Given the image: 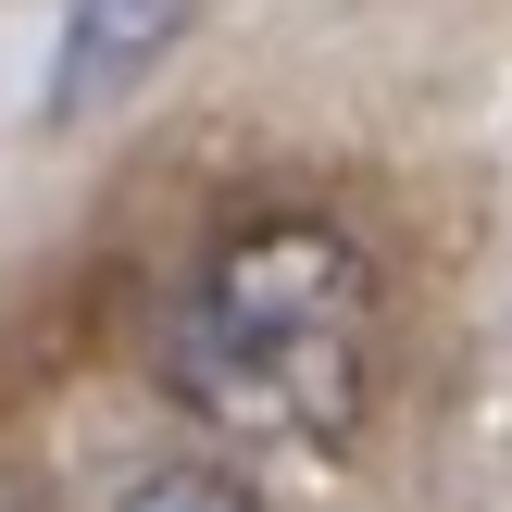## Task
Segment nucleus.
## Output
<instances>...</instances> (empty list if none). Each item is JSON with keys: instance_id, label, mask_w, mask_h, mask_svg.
<instances>
[{"instance_id": "1", "label": "nucleus", "mask_w": 512, "mask_h": 512, "mask_svg": "<svg viewBox=\"0 0 512 512\" xmlns=\"http://www.w3.org/2000/svg\"><path fill=\"white\" fill-rule=\"evenodd\" d=\"M163 388L250 450H350L375 400V263L325 213L238 225L163 313Z\"/></svg>"}, {"instance_id": "2", "label": "nucleus", "mask_w": 512, "mask_h": 512, "mask_svg": "<svg viewBox=\"0 0 512 512\" xmlns=\"http://www.w3.org/2000/svg\"><path fill=\"white\" fill-rule=\"evenodd\" d=\"M188 25H200V0H75V13H63V63H50V113H63V125L113 113Z\"/></svg>"}, {"instance_id": "3", "label": "nucleus", "mask_w": 512, "mask_h": 512, "mask_svg": "<svg viewBox=\"0 0 512 512\" xmlns=\"http://www.w3.org/2000/svg\"><path fill=\"white\" fill-rule=\"evenodd\" d=\"M125 512H263V500H250L238 475H213V463H163V475L125 488Z\"/></svg>"}, {"instance_id": "4", "label": "nucleus", "mask_w": 512, "mask_h": 512, "mask_svg": "<svg viewBox=\"0 0 512 512\" xmlns=\"http://www.w3.org/2000/svg\"><path fill=\"white\" fill-rule=\"evenodd\" d=\"M0 512H38V500H25V488H13V475H0Z\"/></svg>"}]
</instances>
